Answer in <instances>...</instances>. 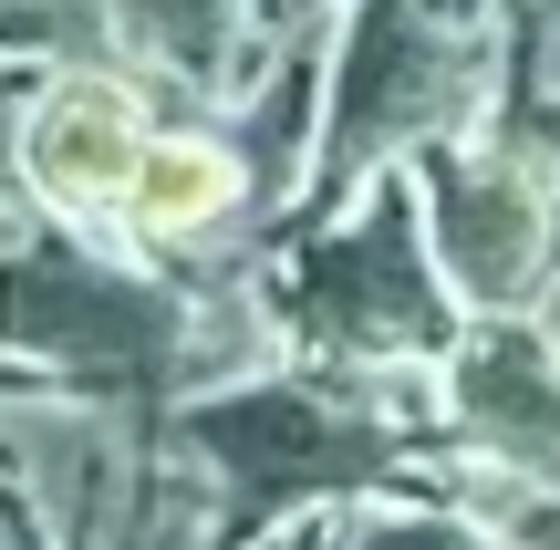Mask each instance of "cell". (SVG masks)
<instances>
[{
    "label": "cell",
    "mask_w": 560,
    "mask_h": 550,
    "mask_svg": "<svg viewBox=\"0 0 560 550\" xmlns=\"http://www.w3.org/2000/svg\"><path fill=\"white\" fill-rule=\"evenodd\" d=\"M332 550H520L499 519H478L446 489H384V499H342L332 510Z\"/></svg>",
    "instance_id": "30bf717a"
},
{
    "label": "cell",
    "mask_w": 560,
    "mask_h": 550,
    "mask_svg": "<svg viewBox=\"0 0 560 550\" xmlns=\"http://www.w3.org/2000/svg\"><path fill=\"white\" fill-rule=\"evenodd\" d=\"M156 83L115 52H73V62H42L32 104H21V198L32 219H62V229H125V198H136L145 156H156L166 115Z\"/></svg>",
    "instance_id": "8992f818"
},
{
    "label": "cell",
    "mask_w": 560,
    "mask_h": 550,
    "mask_svg": "<svg viewBox=\"0 0 560 550\" xmlns=\"http://www.w3.org/2000/svg\"><path fill=\"white\" fill-rule=\"evenodd\" d=\"M260 229H280V219L260 198L249 145L229 125H166L115 239L166 260V270H229V260H260Z\"/></svg>",
    "instance_id": "ba28073f"
},
{
    "label": "cell",
    "mask_w": 560,
    "mask_h": 550,
    "mask_svg": "<svg viewBox=\"0 0 560 550\" xmlns=\"http://www.w3.org/2000/svg\"><path fill=\"white\" fill-rule=\"evenodd\" d=\"M187 323H198V281L104 229L21 219L0 239V364L21 374L166 416L187 395Z\"/></svg>",
    "instance_id": "6da1fadb"
},
{
    "label": "cell",
    "mask_w": 560,
    "mask_h": 550,
    "mask_svg": "<svg viewBox=\"0 0 560 550\" xmlns=\"http://www.w3.org/2000/svg\"><path fill=\"white\" fill-rule=\"evenodd\" d=\"M499 21L436 11V0H353L332 11V115H322L312 208L363 198L374 177L416 166L425 145L499 115Z\"/></svg>",
    "instance_id": "7a4b0ae2"
},
{
    "label": "cell",
    "mask_w": 560,
    "mask_h": 550,
    "mask_svg": "<svg viewBox=\"0 0 560 550\" xmlns=\"http://www.w3.org/2000/svg\"><path fill=\"white\" fill-rule=\"evenodd\" d=\"M249 550H332V510H322V519H291V530H270V540H249Z\"/></svg>",
    "instance_id": "7c38bea8"
},
{
    "label": "cell",
    "mask_w": 560,
    "mask_h": 550,
    "mask_svg": "<svg viewBox=\"0 0 560 550\" xmlns=\"http://www.w3.org/2000/svg\"><path fill=\"white\" fill-rule=\"evenodd\" d=\"M425 187V239H436L446 291L467 323L488 312H550L560 291V156L509 125H467V136L416 156Z\"/></svg>",
    "instance_id": "277c9868"
},
{
    "label": "cell",
    "mask_w": 560,
    "mask_h": 550,
    "mask_svg": "<svg viewBox=\"0 0 560 550\" xmlns=\"http://www.w3.org/2000/svg\"><path fill=\"white\" fill-rule=\"evenodd\" d=\"M270 291H280V323H291L301 364L395 374V364H446L467 343V302L436 270L416 166L374 177L342 208H312V239L291 249V270Z\"/></svg>",
    "instance_id": "3957f363"
},
{
    "label": "cell",
    "mask_w": 560,
    "mask_h": 550,
    "mask_svg": "<svg viewBox=\"0 0 560 550\" xmlns=\"http://www.w3.org/2000/svg\"><path fill=\"white\" fill-rule=\"evenodd\" d=\"M166 416L125 406L94 385H52V374H0V489L21 499L42 550H115L145 499Z\"/></svg>",
    "instance_id": "5b68a950"
},
{
    "label": "cell",
    "mask_w": 560,
    "mask_h": 550,
    "mask_svg": "<svg viewBox=\"0 0 560 550\" xmlns=\"http://www.w3.org/2000/svg\"><path fill=\"white\" fill-rule=\"evenodd\" d=\"M446 436L488 478L560 499V332L550 312H488L446 353Z\"/></svg>",
    "instance_id": "52a82bcc"
},
{
    "label": "cell",
    "mask_w": 560,
    "mask_h": 550,
    "mask_svg": "<svg viewBox=\"0 0 560 550\" xmlns=\"http://www.w3.org/2000/svg\"><path fill=\"white\" fill-rule=\"evenodd\" d=\"M104 11H115L125 62L187 83V94H240L260 42L291 21V0H104Z\"/></svg>",
    "instance_id": "9c48e42d"
},
{
    "label": "cell",
    "mask_w": 560,
    "mask_h": 550,
    "mask_svg": "<svg viewBox=\"0 0 560 550\" xmlns=\"http://www.w3.org/2000/svg\"><path fill=\"white\" fill-rule=\"evenodd\" d=\"M0 550H42V540H32V519H21V499H11V489H0Z\"/></svg>",
    "instance_id": "4fadbf2b"
},
{
    "label": "cell",
    "mask_w": 560,
    "mask_h": 550,
    "mask_svg": "<svg viewBox=\"0 0 560 550\" xmlns=\"http://www.w3.org/2000/svg\"><path fill=\"white\" fill-rule=\"evenodd\" d=\"M499 530L520 540V550H560V499H520V510H509Z\"/></svg>",
    "instance_id": "8fae6325"
},
{
    "label": "cell",
    "mask_w": 560,
    "mask_h": 550,
    "mask_svg": "<svg viewBox=\"0 0 560 550\" xmlns=\"http://www.w3.org/2000/svg\"><path fill=\"white\" fill-rule=\"evenodd\" d=\"M291 11H332V0H291ZM436 11H467V21H499V0H436Z\"/></svg>",
    "instance_id": "5bb4252c"
}]
</instances>
